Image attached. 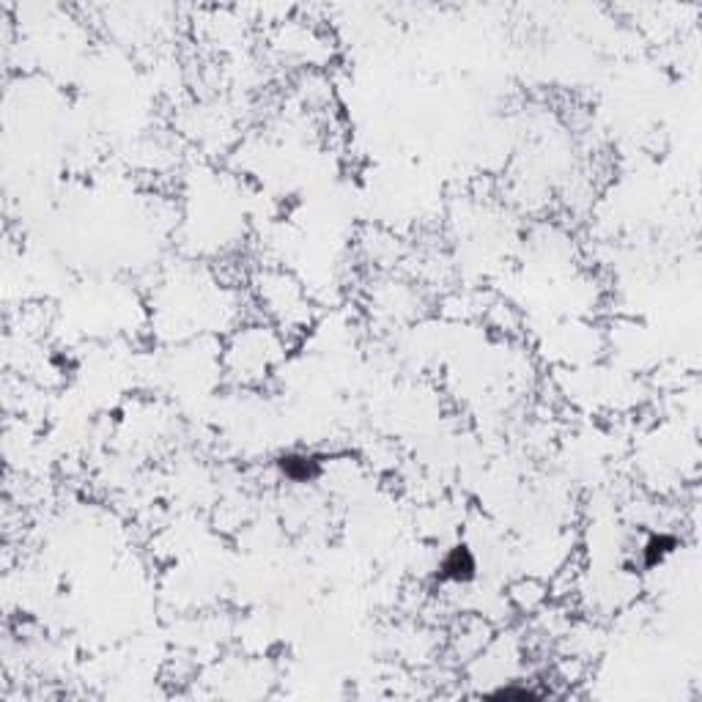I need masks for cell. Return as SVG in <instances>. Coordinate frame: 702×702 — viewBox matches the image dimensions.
I'll use <instances>...</instances> for the list:
<instances>
[{
	"label": "cell",
	"mask_w": 702,
	"mask_h": 702,
	"mask_svg": "<svg viewBox=\"0 0 702 702\" xmlns=\"http://www.w3.org/2000/svg\"><path fill=\"white\" fill-rule=\"evenodd\" d=\"M258 302L269 311L274 321L294 329L307 318V296L302 285L285 272H261L256 280Z\"/></svg>",
	"instance_id": "1"
},
{
	"label": "cell",
	"mask_w": 702,
	"mask_h": 702,
	"mask_svg": "<svg viewBox=\"0 0 702 702\" xmlns=\"http://www.w3.org/2000/svg\"><path fill=\"white\" fill-rule=\"evenodd\" d=\"M269 340H274L272 329L264 327H247L245 332L236 338V346H231L229 363H234L236 376L242 382H256L258 376H267L269 365L274 363L272 351H269Z\"/></svg>",
	"instance_id": "2"
},
{
	"label": "cell",
	"mask_w": 702,
	"mask_h": 702,
	"mask_svg": "<svg viewBox=\"0 0 702 702\" xmlns=\"http://www.w3.org/2000/svg\"><path fill=\"white\" fill-rule=\"evenodd\" d=\"M440 576L456 585H467L478 576V558L472 554V549L467 543H456L453 549H447L440 560Z\"/></svg>",
	"instance_id": "3"
},
{
	"label": "cell",
	"mask_w": 702,
	"mask_h": 702,
	"mask_svg": "<svg viewBox=\"0 0 702 702\" xmlns=\"http://www.w3.org/2000/svg\"><path fill=\"white\" fill-rule=\"evenodd\" d=\"M507 598H511L513 607H518L522 612H538V609L547 604L549 593H547V585H541L538 580H522L516 582V585H511Z\"/></svg>",
	"instance_id": "4"
}]
</instances>
